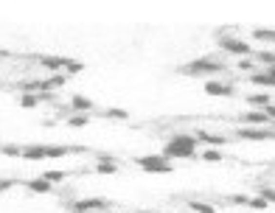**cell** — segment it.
Segmentation results:
<instances>
[{"mask_svg": "<svg viewBox=\"0 0 275 213\" xmlns=\"http://www.w3.org/2000/svg\"><path fill=\"white\" fill-rule=\"evenodd\" d=\"M65 81H68V76H62V73H59V76H48L45 81L39 84V87H42V93H48V96H51V90L65 87Z\"/></svg>", "mask_w": 275, "mask_h": 213, "instance_id": "7c38bea8", "label": "cell"}, {"mask_svg": "<svg viewBox=\"0 0 275 213\" xmlns=\"http://www.w3.org/2000/svg\"><path fill=\"white\" fill-rule=\"evenodd\" d=\"M25 188L28 191H34V194H51V191H54V182H48V179H28V182H25Z\"/></svg>", "mask_w": 275, "mask_h": 213, "instance_id": "8fae6325", "label": "cell"}, {"mask_svg": "<svg viewBox=\"0 0 275 213\" xmlns=\"http://www.w3.org/2000/svg\"><path fill=\"white\" fill-rule=\"evenodd\" d=\"M188 208L194 213H216V208H214L211 202H188Z\"/></svg>", "mask_w": 275, "mask_h": 213, "instance_id": "ac0fdd59", "label": "cell"}, {"mask_svg": "<svg viewBox=\"0 0 275 213\" xmlns=\"http://www.w3.org/2000/svg\"><path fill=\"white\" fill-rule=\"evenodd\" d=\"M70 110H76V115H87L93 110V101L84 98V96H73L70 98Z\"/></svg>", "mask_w": 275, "mask_h": 213, "instance_id": "9c48e42d", "label": "cell"}, {"mask_svg": "<svg viewBox=\"0 0 275 213\" xmlns=\"http://www.w3.org/2000/svg\"><path fill=\"white\" fill-rule=\"evenodd\" d=\"M196 137L194 135H174L172 140H169V143H166V149H163V157H166V160H172V157H188V160H191V157L196 155Z\"/></svg>", "mask_w": 275, "mask_h": 213, "instance_id": "6da1fadb", "label": "cell"}, {"mask_svg": "<svg viewBox=\"0 0 275 213\" xmlns=\"http://www.w3.org/2000/svg\"><path fill=\"white\" fill-rule=\"evenodd\" d=\"M239 121L244 123V126H258V129H264V123H270V118H267L264 112L253 110V112H247V115H241Z\"/></svg>", "mask_w": 275, "mask_h": 213, "instance_id": "ba28073f", "label": "cell"}, {"mask_svg": "<svg viewBox=\"0 0 275 213\" xmlns=\"http://www.w3.org/2000/svg\"><path fill=\"white\" fill-rule=\"evenodd\" d=\"M258 194H261V199L270 205V202H275V188H258Z\"/></svg>", "mask_w": 275, "mask_h": 213, "instance_id": "cb8c5ba5", "label": "cell"}, {"mask_svg": "<svg viewBox=\"0 0 275 213\" xmlns=\"http://www.w3.org/2000/svg\"><path fill=\"white\" fill-rule=\"evenodd\" d=\"M202 160H205V163H219V160H222V152H219V149H205V152H202Z\"/></svg>", "mask_w": 275, "mask_h": 213, "instance_id": "44dd1931", "label": "cell"}, {"mask_svg": "<svg viewBox=\"0 0 275 213\" xmlns=\"http://www.w3.org/2000/svg\"><path fill=\"white\" fill-rule=\"evenodd\" d=\"M194 137H196V143H202V146H214V149H219V146H225V143H228V137H225V135H211V132H205V129H199V132H196Z\"/></svg>", "mask_w": 275, "mask_h": 213, "instance_id": "52a82bcc", "label": "cell"}, {"mask_svg": "<svg viewBox=\"0 0 275 213\" xmlns=\"http://www.w3.org/2000/svg\"><path fill=\"white\" fill-rule=\"evenodd\" d=\"M37 104H39V93H23L20 96V107L23 110H34Z\"/></svg>", "mask_w": 275, "mask_h": 213, "instance_id": "e0dca14e", "label": "cell"}, {"mask_svg": "<svg viewBox=\"0 0 275 213\" xmlns=\"http://www.w3.org/2000/svg\"><path fill=\"white\" fill-rule=\"evenodd\" d=\"M65 73H81V62H65Z\"/></svg>", "mask_w": 275, "mask_h": 213, "instance_id": "484cf974", "label": "cell"}, {"mask_svg": "<svg viewBox=\"0 0 275 213\" xmlns=\"http://www.w3.org/2000/svg\"><path fill=\"white\" fill-rule=\"evenodd\" d=\"M273 137H275V123H273Z\"/></svg>", "mask_w": 275, "mask_h": 213, "instance_id": "4dcf8cb0", "label": "cell"}, {"mask_svg": "<svg viewBox=\"0 0 275 213\" xmlns=\"http://www.w3.org/2000/svg\"><path fill=\"white\" fill-rule=\"evenodd\" d=\"M135 213H155V211H135Z\"/></svg>", "mask_w": 275, "mask_h": 213, "instance_id": "f546056e", "label": "cell"}, {"mask_svg": "<svg viewBox=\"0 0 275 213\" xmlns=\"http://www.w3.org/2000/svg\"><path fill=\"white\" fill-rule=\"evenodd\" d=\"M255 56H258V62H264L267 67H275V54L273 51H258Z\"/></svg>", "mask_w": 275, "mask_h": 213, "instance_id": "7402d4cb", "label": "cell"}, {"mask_svg": "<svg viewBox=\"0 0 275 213\" xmlns=\"http://www.w3.org/2000/svg\"><path fill=\"white\" fill-rule=\"evenodd\" d=\"M239 67H241V70H250V73H253V59H250V56H244V59L239 62Z\"/></svg>", "mask_w": 275, "mask_h": 213, "instance_id": "4316f807", "label": "cell"}, {"mask_svg": "<svg viewBox=\"0 0 275 213\" xmlns=\"http://www.w3.org/2000/svg\"><path fill=\"white\" fill-rule=\"evenodd\" d=\"M138 166L143 168L146 174H172L174 166L166 160L163 155H146V157H138Z\"/></svg>", "mask_w": 275, "mask_h": 213, "instance_id": "7a4b0ae2", "label": "cell"}, {"mask_svg": "<svg viewBox=\"0 0 275 213\" xmlns=\"http://www.w3.org/2000/svg\"><path fill=\"white\" fill-rule=\"evenodd\" d=\"M104 115H107V118H121V121H124V118H129V112H126V110H107Z\"/></svg>", "mask_w": 275, "mask_h": 213, "instance_id": "d4e9b609", "label": "cell"}, {"mask_svg": "<svg viewBox=\"0 0 275 213\" xmlns=\"http://www.w3.org/2000/svg\"><path fill=\"white\" fill-rule=\"evenodd\" d=\"M87 121H90V115H76V112H73V115L68 118V123H70V126H76V129L87 126Z\"/></svg>", "mask_w": 275, "mask_h": 213, "instance_id": "ffe728a7", "label": "cell"}, {"mask_svg": "<svg viewBox=\"0 0 275 213\" xmlns=\"http://www.w3.org/2000/svg\"><path fill=\"white\" fill-rule=\"evenodd\" d=\"M261 112H264V115H267V118H270V121L275 123V104H270V107H264Z\"/></svg>", "mask_w": 275, "mask_h": 213, "instance_id": "83f0119b", "label": "cell"}, {"mask_svg": "<svg viewBox=\"0 0 275 213\" xmlns=\"http://www.w3.org/2000/svg\"><path fill=\"white\" fill-rule=\"evenodd\" d=\"M222 70H225V65H222V62H214V59H205V56L183 67L185 76H211V73H222Z\"/></svg>", "mask_w": 275, "mask_h": 213, "instance_id": "3957f363", "label": "cell"}, {"mask_svg": "<svg viewBox=\"0 0 275 213\" xmlns=\"http://www.w3.org/2000/svg\"><path fill=\"white\" fill-rule=\"evenodd\" d=\"M247 104H250V107H270V104H273V96H270V93H255V96H247Z\"/></svg>", "mask_w": 275, "mask_h": 213, "instance_id": "9a60e30c", "label": "cell"}, {"mask_svg": "<svg viewBox=\"0 0 275 213\" xmlns=\"http://www.w3.org/2000/svg\"><path fill=\"white\" fill-rule=\"evenodd\" d=\"M12 185H14L12 179H3V182H0V191H9V188H12Z\"/></svg>", "mask_w": 275, "mask_h": 213, "instance_id": "f1b7e54d", "label": "cell"}, {"mask_svg": "<svg viewBox=\"0 0 275 213\" xmlns=\"http://www.w3.org/2000/svg\"><path fill=\"white\" fill-rule=\"evenodd\" d=\"M65 177H68L65 171H45V174H42V179H48V182H54V185H57V182H62Z\"/></svg>", "mask_w": 275, "mask_h": 213, "instance_id": "603a6c76", "label": "cell"}, {"mask_svg": "<svg viewBox=\"0 0 275 213\" xmlns=\"http://www.w3.org/2000/svg\"><path fill=\"white\" fill-rule=\"evenodd\" d=\"M39 62H42V67H48V70H59V67H65V56H39Z\"/></svg>", "mask_w": 275, "mask_h": 213, "instance_id": "2e32d148", "label": "cell"}, {"mask_svg": "<svg viewBox=\"0 0 275 213\" xmlns=\"http://www.w3.org/2000/svg\"><path fill=\"white\" fill-rule=\"evenodd\" d=\"M42 152H45V160H59V157L68 155V152H76V149H70V146H45L42 143Z\"/></svg>", "mask_w": 275, "mask_h": 213, "instance_id": "30bf717a", "label": "cell"}, {"mask_svg": "<svg viewBox=\"0 0 275 213\" xmlns=\"http://www.w3.org/2000/svg\"><path fill=\"white\" fill-rule=\"evenodd\" d=\"M96 171H98V174H118V160L101 157V160L96 163Z\"/></svg>", "mask_w": 275, "mask_h": 213, "instance_id": "5bb4252c", "label": "cell"}, {"mask_svg": "<svg viewBox=\"0 0 275 213\" xmlns=\"http://www.w3.org/2000/svg\"><path fill=\"white\" fill-rule=\"evenodd\" d=\"M253 37H255V39H261V42H275V31H273V28H255Z\"/></svg>", "mask_w": 275, "mask_h": 213, "instance_id": "d6986e66", "label": "cell"}, {"mask_svg": "<svg viewBox=\"0 0 275 213\" xmlns=\"http://www.w3.org/2000/svg\"><path fill=\"white\" fill-rule=\"evenodd\" d=\"M205 93L208 96H233L230 84H219V81H205Z\"/></svg>", "mask_w": 275, "mask_h": 213, "instance_id": "4fadbf2b", "label": "cell"}, {"mask_svg": "<svg viewBox=\"0 0 275 213\" xmlns=\"http://www.w3.org/2000/svg\"><path fill=\"white\" fill-rule=\"evenodd\" d=\"M222 51H228V54H239L241 59H244V56L247 54H253L250 51V45L244 42V39H233V37H222Z\"/></svg>", "mask_w": 275, "mask_h": 213, "instance_id": "5b68a950", "label": "cell"}, {"mask_svg": "<svg viewBox=\"0 0 275 213\" xmlns=\"http://www.w3.org/2000/svg\"><path fill=\"white\" fill-rule=\"evenodd\" d=\"M236 135L241 140H273V129H258V126H241Z\"/></svg>", "mask_w": 275, "mask_h": 213, "instance_id": "8992f818", "label": "cell"}, {"mask_svg": "<svg viewBox=\"0 0 275 213\" xmlns=\"http://www.w3.org/2000/svg\"><path fill=\"white\" fill-rule=\"evenodd\" d=\"M110 202L107 199H79L73 202V213H98V211H107Z\"/></svg>", "mask_w": 275, "mask_h": 213, "instance_id": "277c9868", "label": "cell"}]
</instances>
